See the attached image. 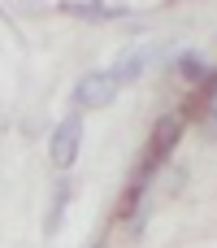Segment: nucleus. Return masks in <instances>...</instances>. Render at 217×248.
Instances as JSON below:
<instances>
[{
	"mask_svg": "<svg viewBox=\"0 0 217 248\" xmlns=\"http://www.w3.org/2000/svg\"><path fill=\"white\" fill-rule=\"evenodd\" d=\"M117 92H122V83L113 78V70H91L74 83V105L78 109H104L117 100Z\"/></svg>",
	"mask_w": 217,
	"mask_h": 248,
	"instance_id": "obj_1",
	"label": "nucleus"
},
{
	"mask_svg": "<svg viewBox=\"0 0 217 248\" xmlns=\"http://www.w3.org/2000/svg\"><path fill=\"white\" fill-rule=\"evenodd\" d=\"M78 148H83V118L78 113H65L57 122V131H52V140H48V157H52L57 170H70L78 161Z\"/></svg>",
	"mask_w": 217,
	"mask_h": 248,
	"instance_id": "obj_2",
	"label": "nucleus"
},
{
	"mask_svg": "<svg viewBox=\"0 0 217 248\" xmlns=\"http://www.w3.org/2000/svg\"><path fill=\"white\" fill-rule=\"evenodd\" d=\"M61 13L83 17V22H117V17H126V9L122 4H109V0H65Z\"/></svg>",
	"mask_w": 217,
	"mask_h": 248,
	"instance_id": "obj_3",
	"label": "nucleus"
},
{
	"mask_svg": "<svg viewBox=\"0 0 217 248\" xmlns=\"http://www.w3.org/2000/svg\"><path fill=\"white\" fill-rule=\"evenodd\" d=\"M148 61H152V48H126L117 57V65H113V78L117 83H135V78H144Z\"/></svg>",
	"mask_w": 217,
	"mask_h": 248,
	"instance_id": "obj_4",
	"label": "nucleus"
},
{
	"mask_svg": "<svg viewBox=\"0 0 217 248\" xmlns=\"http://www.w3.org/2000/svg\"><path fill=\"white\" fill-rule=\"evenodd\" d=\"M74 201V187H70V179L65 183H57V192H52V205H48V218H43V231L48 235H57V227H61V214H65V205Z\"/></svg>",
	"mask_w": 217,
	"mask_h": 248,
	"instance_id": "obj_5",
	"label": "nucleus"
},
{
	"mask_svg": "<svg viewBox=\"0 0 217 248\" xmlns=\"http://www.w3.org/2000/svg\"><path fill=\"white\" fill-rule=\"evenodd\" d=\"M178 70H183L187 78H204V74H209V70H204V61H200V57H191V52H187V57H178Z\"/></svg>",
	"mask_w": 217,
	"mask_h": 248,
	"instance_id": "obj_6",
	"label": "nucleus"
},
{
	"mask_svg": "<svg viewBox=\"0 0 217 248\" xmlns=\"http://www.w3.org/2000/svg\"><path fill=\"white\" fill-rule=\"evenodd\" d=\"M209 113L217 118V74H213V83H209Z\"/></svg>",
	"mask_w": 217,
	"mask_h": 248,
	"instance_id": "obj_7",
	"label": "nucleus"
}]
</instances>
